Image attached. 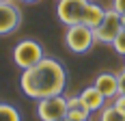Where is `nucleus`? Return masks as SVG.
I'll return each mask as SVG.
<instances>
[{"label":"nucleus","instance_id":"6","mask_svg":"<svg viewBox=\"0 0 125 121\" xmlns=\"http://www.w3.org/2000/svg\"><path fill=\"white\" fill-rule=\"evenodd\" d=\"M91 0H58L56 4V17L65 26L82 24V17L86 11V4Z\"/></svg>","mask_w":125,"mask_h":121},{"label":"nucleus","instance_id":"11","mask_svg":"<svg viewBox=\"0 0 125 121\" xmlns=\"http://www.w3.org/2000/svg\"><path fill=\"white\" fill-rule=\"evenodd\" d=\"M0 121H22V115L13 104L0 102Z\"/></svg>","mask_w":125,"mask_h":121},{"label":"nucleus","instance_id":"16","mask_svg":"<svg viewBox=\"0 0 125 121\" xmlns=\"http://www.w3.org/2000/svg\"><path fill=\"white\" fill-rule=\"evenodd\" d=\"M116 78H119V93L125 95V69H121V72L116 73Z\"/></svg>","mask_w":125,"mask_h":121},{"label":"nucleus","instance_id":"19","mask_svg":"<svg viewBox=\"0 0 125 121\" xmlns=\"http://www.w3.org/2000/svg\"><path fill=\"white\" fill-rule=\"evenodd\" d=\"M121 22H123V28H125V13L121 15Z\"/></svg>","mask_w":125,"mask_h":121},{"label":"nucleus","instance_id":"5","mask_svg":"<svg viewBox=\"0 0 125 121\" xmlns=\"http://www.w3.org/2000/svg\"><path fill=\"white\" fill-rule=\"evenodd\" d=\"M37 117L39 121H58L67 117V97L54 95L37 102Z\"/></svg>","mask_w":125,"mask_h":121},{"label":"nucleus","instance_id":"1","mask_svg":"<svg viewBox=\"0 0 125 121\" xmlns=\"http://www.w3.org/2000/svg\"><path fill=\"white\" fill-rule=\"evenodd\" d=\"M67 86V69L62 67L61 60L45 56L35 67L24 69L20 78V89L30 99H45V97L62 95Z\"/></svg>","mask_w":125,"mask_h":121},{"label":"nucleus","instance_id":"14","mask_svg":"<svg viewBox=\"0 0 125 121\" xmlns=\"http://www.w3.org/2000/svg\"><path fill=\"white\" fill-rule=\"evenodd\" d=\"M112 50L119 54V56H125V28L116 35V39L112 41Z\"/></svg>","mask_w":125,"mask_h":121},{"label":"nucleus","instance_id":"15","mask_svg":"<svg viewBox=\"0 0 125 121\" xmlns=\"http://www.w3.org/2000/svg\"><path fill=\"white\" fill-rule=\"evenodd\" d=\"M112 106H114V108H119V110L125 115V95H121V93H119V95L112 99Z\"/></svg>","mask_w":125,"mask_h":121},{"label":"nucleus","instance_id":"7","mask_svg":"<svg viewBox=\"0 0 125 121\" xmlns=\"http://www.w3.org/2000/svg\"><path fill=\"white\" fill-rule=\"evenodd\" d=\"M22 26V11L15 2H0V37L11 35Z\"/></svg>","mask_w":125,"mask_h":121},{"label":"nucleus","instance_id":"4","mask_svg":"<svg viewBox=\"0 0 125 121\" xmlns=\"http://www.w3.org/2000/svg\"><path fill=\"white\" fill-rule=\"evenodd\" d=\"M123 30V22H121V13H116L110 7L106 9V15L101 20V24L93 30L95 33V41L104 43V46H112V41L116 39V35Z\"/></svg>","mask_w":125,"mask_h":121},{"label":"nucleus","instance_id":"21","mask_svg":"<svg viewBox=\"0 0 125 121\" xmlns=\"http://www.w3.org/2000/svg\"><path fill=\"white\" fill-rule=\"evenodd\" d=\"M58 121H67V119H58Z\"/></svg>","mask_w":125,"mask_h":121},{"label":"nucleus","instance_id":"10","mask_svg":"<svg viewBox=\"0 0 125 121\" xmlns=\"http://www.w3.org/2000/svg\"><path fill=\"white\" fill-rule=\"evenodd\" d=\"M104 15H106V9H104V7H99L97 2H88L86 11H84V17H82V24L88 26L91 30H95V28L101 24Z\"/></svg>","mask_w":125,"mask_h":121},{"label":"nucleus","instance_id":"2","mask_svg":"<svg viewBox=\"0 0 125 121\" xmlns=\"http://www.w3.org/2000/svg\"><path fill=\"white\" fill-rule=\"evenodd\" d=\"M45 59V52L43 46L35 41V39H22L15 48H13V63L20 67V69H30L35 67L37 63Z\"/></svg>","mask_w":125,"mask_h":121},{"label":"nucleus","instance_id":"17","mask_svg":"<svg viewBox=\"0 0 125 121\" xmlns=\"http://www.w3.org/2000/svg\"><path fill=\"white\" fill-rule=\"evenodd\" d=\"M112 9L116 13H121V15H123L125 13V0H112Z\"/></svg>","mask_w":125,"mask_h":121},{"label":"nucleus","instance_id":"12","mask_svg":"<svg viewBox=\"0 0 125 121\" xmlns=\"http://www.w3.org/2000/svg\"><path fill=\"white\" fill-rule=\"evenodd\" d=\"M99 121H125V115L110 104V106H104V108H101Z\"/></svg>","mask_w":125,"mask_h":121},{"label":"nucleus","instance_id":"22","mask_svg":"<svg viewBox=\"0 0 125 121\" xmlns=\"http://www.w3.org/2000/svg\"><path fill=\"white\" fill-rule=\"evenodd\" d=\"M123 60H125V56H123Z\"/></svg>","mask_w":125,"mask_h":121},{"label":"nucleus","instance_id":"3","mask_svg":"<svg viewBox=\"0 0 125 121\" xmlns=\"http://www.w3.org/2000/svg\"><path fill=\"white\" fill-rule=\"evenodd\" d=\"M95 43H97L95 41V33L88 26H84V24L67 26V30H65V46L73 54H86Z\"/></svg>","mask_w":125,"mask_h":121},{"label":"nucleus","instance_id":"18","mask_svg":"<svg viewBox=\"0 0 125 121\" xmlns=\"http://www.w3.org/2000/svg\"><path fill=\"white\" fill-rule=\"evenodd\" d=\"M22 2H26V4H32V2H39V0H22Z\"/></svg>","mask_w":125,"mask_h":121},{"label":"nucleus","instance_id":"8","mask_svg":"<svg viewBox=\"0 0 125 121\" xmlns=\"http://www.w3.org/2000/svg\"><path fill=\"white\" fill-rule=\"evenodd\" d=\"M93 86H95L106 99H114V97L119 95V78H116V73H112V72L97 73Z\"/></svg>","mask_w":125,"mask_h":121},{"label":"nucleus","instance_id":"20","mask_svg":"<svg viewBox=\"0 0 125 121\" xmlns=\"http://www.w3.org/2000/svg\"><path fill=\"white\" fill-rule=\"evenodd\" d=\"M0 2H13V0H0Z\"/></svg>","mask_w":125,"mask_h":121},{"label":"nucleus","instance_id":"13","mask_svg":"<svg viewBox=\"0 0 125 121\" xmlns=\"http://www.w3.org/2000/svg\"><path fill=\"white\" fill-rule=\"evenodd\" d=\"M91 112L86 106H80V108H67V121H88Z\"/></svg>","mask_w":125,"mask_h":121},{"label":"nucleus","instance_id":"9","mask_svg":"<svg viewBox=\"0 0 125 121\" xmlns=\"http://www.w3.org/2000/svg\"><path fill=\"white\" fill-rule=\"evenodd\" d=\"M80 99H82V104L88 108V112H97V110H101L106 106V97L101 95L93 85L86 86V89L80 93Z\"/></svg>","mask_w":125,"mask_h":121}]
</instances>
